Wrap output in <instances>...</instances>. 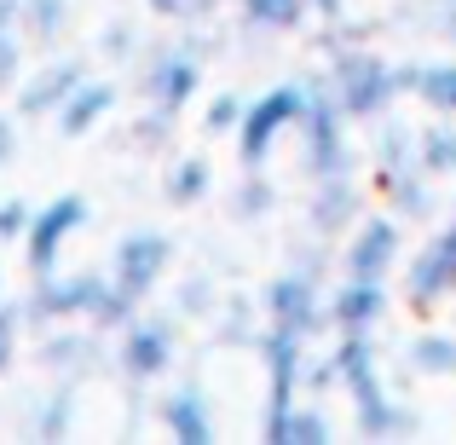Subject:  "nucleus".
I'll list each match as a JSON object with an SVG mask.
<instances>
[{
  "instance_id": "f257e3e1",
  "label": "nucleus",
  "mask_w": 456,
  "mask_h": 445,
  "mask_svg": "<svg viewBox=\"0 0 456 445\" xmlns=\"http://www.w3.org/2000/svg\"><path fill=\"white\" fill-rule=\"evenodd\" d=\"M330 93L346 111V122H376V116L393 111L404 81H399V64H387L370 46H335L330 53Z\"/></svg>"
},
{
  "instance_id": "f03ea898",
  "label": "nucleus",
  "mask_w": 456,
  "mask_h": 445,
  "mask_svg": "<svg viewBox=\"0 0 456 445\" xmlns=\"http://www.w3.org/2000/svg\"><path fill=\"white\" fill-rule=\"evenodd\" d=\"M295 139H301V168L312 179H335L353 174V139H346V111L335 104L330 76L306 81V111L295 122Z\"/></svg>"
},
{
  "instance_id": "7ed1b4c3",
  "label": "nucleus",
  "mask_w": 456,
  "mask_h": 445,
  "mask_svg": "<svg viewBox=\"0 0 456 445\" xmlns=\"http://www.w3.org/2000/svg\"><path fill=\"white\" fill-rule=\"evenodd\" d=\"M301 111H306V81H278V87H266L260 99H248L243 128H237V162L266 168L272 151H278V139L295 134Z\"/></svg>"
},
{
  "instance_id": "20e7f679",
  "label": "nucleus",
  "mask_w": 456,
  "mask_h": 445,
  "mask_svg": "<svg viewBox=\"0 0 456 445\" xmlns=\"http://www.w3.org/2000/svg\"><path fill=\"white\" fill-rule=\"evenodd\" d=\"M255 353H260V370H266V416H260V440H266L272 428L301 405V388H306V335L266 324L260 342H255Z\"/></svg>"
},
{
  "instance_id": "39448f33",
  "label": "nucleus",
  "mask_w": 456,
  "mask_h": 445,
  "mask_svg": "<svg viewBox=\"0 0 456 445\" xmlns=\"http://www.w3.org/2000/svg\"><path fill=\"white\" fill-rule=\"evenodd\" d=\"M456 295V220H445L411 260H404V301L416 312H434Z\"/></svg>"
},
{
  "instance_id": "423d86ee",
  "label": "nucleus",
  "mask_w": 456,
  "mask_h": 445,
  "mask_svg": "<svg viewBox=\"0 0 456 445\" xmlns=\"http://www.w3.org/2000/svg\"><path fill=\"white\" fill-rule=\"evenodd\" d=\"M260 312H266V324H278V330H295V335H318L323 318H330V301H323L318 278L301 267L278 272V278L260 290Z\"/></svg>"
},
{
  "instance_id": "0eeeda50",
  "label": "nucleus",
  "mask_w": 456,
  "mask_h": 445,
  "mask_svg": "<svg viewBox=\"0 0 456 445\" xmlns=\"http://www.w3.org/2000/svg\"><path fill=\"white\" fill-rule=\"evenodd\" d=\"M404 260V226H399V214H364V220L346 232V243H341V267H346V278H387L393 267Z\"/></svg>"
},
{
  "instance_id": "6e6552de",
  "label": "nucleus",
  "mask_w": 456,
  "mask_h": 445,
  "mask_svg": "<svg viewBox=\"0 0 456 445\" xmlns=\"http://www.w3.org/2000/svg\"><path fill=\"white\" fill-rule=\"evenodd\" d=\"M87 220H93V209H87V197H76V191H64V197H53L46 209H35L29 237H23V255H29V267H35V272H58L69 237H76Z\"/></svg>"
},
{
  "instance_id": "1a4fd4ad",
  "label": "nucleus",
  "mask_w": 456,
  "mask_h": 445,
  "mask_svg": "<svg viewBox=\"0 0 456 445\" xmlns=\"http://www.w3.org/2000/svg\"><path fill=\"white\" fill-rule=\"evenodd\" d=\"M174 358H179V347H174V324L167 318H134L127 330H116V365H122V376L139 382V388L156 382V376H167Z\"/></svg>"
},
{
  "instance_id": "9d476101",
  "label": "nucleus",
  "mask_w": 456,
  "mask_h": 445,
  "mask_svg": "<svg viewBox=\"0 0 456 445\" xmlns=\"http://www.w3.org/2000/svg\"><path fill=\"white\" fill-rule=\"evenodd\" d=\"M167 260H174V243H167V232H151V226H139V232H122V243H116V255H110V278L122 284L134 301H145L156 284L167 278Z\"/></svg>"
},
{
  "instance_id": "9b49d317",
  "label": "nucleus",
  "mask_w": 456,
  "mask_h": 445,
  "mask_svg": "<svg viewBox=\"0 0 456 445\" xmlns=\"http://www.w3.org/2000/svg\"><path fill=\"white\" fill-rule=\"evenodd\" d=\"M139 87H145V99L162 104V111H185V104L202 93V46H185V41L162 46V53L145 64Z\"/></svg>"
},
{
  "instance_id": "f8f14e48",
  "label": "nucleus",
  "mask_w": 456,
  "mask_h": 445,
  "mask_svg": "<svg viewBox=\"0 0 456 445\" xmlns=\"http://www.w3.org/2000/svg\"><path fill=\"white\" fill-rule=\"evenodd\" d=\"M104 330H93L87 318H69V324H53V330L41 335V370H53V376L64 382H81L93 376V370L104 365Z\"/></svg>"
},
{
  "instance_id": "ddd939ff",
  "label": "nucleus",
  "mask_w": 456,
  "mask_h": 445,
  "mask_svg": "<svg viewBox=\"0 0 456 445\" xmlns=\"http://www.w3.org/2000/svg\"><path fill=\"white\" fill-rule=\"evenodd\" d=\"M364 220V191H358L353 174H335V179H312V197H306V232L312 237H346L353 226Z\"/></svg>"
},
{
  "instance_id": "4468645a",
  "label": "nucleus",
  "mask_w": 456,
  "mask_h": 445,
  "mask_svg": "<svg viewBox=\"0 0 456 445\" xmlns=\"http://www.w3.org/2000/svg\"><path fill=\"white\" fill-rule=\"evenodd\" d=\"M330 358H335V376H341L353 411H358V405H381V400H387V382H381V353H376V342H370V330L341 335V347H335Z\"/></svg>"
},
{
  "instance_id": "2eb2a0df",
  "label": "nucleus",
  "mask_w": 456,
  "mask_h": 445,
  "mask_svg": "<svg viewBox=\"0 0 456 445\" xmlns=\"http://www.w3.org/2000/svg\"><path fill=\"white\" fill-rule=\"evenodd\" d=\"M156 423L174 445H214V411H208V393L197 382L174 388L162 405H156Z\"/></svg>"
},
{
  "instance_id": "dca6fc26",
  "label": "nucleus",
  "mask_w": 456,
  "mask_h": 445,
  "mask_svg": "<svg viewBox=\"0 0 456 445\" xmlns=\"http://www.w3.org/2000/svg\"><path fill=\"white\" fill-rule=\"evenodd\" d=\"M387 318V278H341V290L330 295V324L341 335L376 330Z\"/></svg>"
},
{
  "instance_id": "f3484780",
  "label": "nucleus",
  "mask_w": 456,
  "mask_h": 445,
  "mask_svg": "<svg viewBox=\"0 0 456 445\" xmlns=\"http://www.w3.org/2000/svg\"><path fill=\"white\" fill-rule=\"evenodd\" d=\"M81 81H87V64H81V58H58V64L35 70V76L18 87V111L23 116H58Z\"/></svg>"
},
{
  "instance_id": "a211bd4d",
  "label": "nucleus",
  "mask_w": 456,
  "mask_h": 445,
  "mask_svg": "<svg viewBox=\"0 0 456 445\" xmlns=\"http://www.w3.org/2000/svg\"><path fill=\"white\" fill-rule=\"evenodd\" d=\"M428 168L422 162H404V168H376V191L399 220H428L434 214V185H428Z\"/></svg>"
},
{
  "instance_id": "6ab92c4d",
  "label": "nucleus",
  "mask_w": 456,
  "mask_h": 445,
  "mask_svg": "<svg viewBox=\"0 0 456 445\" xmlns=\"http://www.w3.org/2000/svg\"><path fill=\"white\" fill-rule=\"evenodd\" d=\"M110 111H116V87H110V81H81L53 122H58V134H64V139H87Z\"/></svg>"
},
{
  "instance_id": "aec40b11",
  "label": "nucleus",
  "mask_w": 456,
  "mask_h": 445,
  "mask_svg": "<svg viewBox=\"0 0 456 445\" xmlns=\"http://www.w3.org/2000/svg\"><path fill=\"white\" fill-rule=\"evenodd\" d=\"M404 93L428 104L434 116H456V58H439V64H399Z\"/></svg>"
},
{
  "instance_id": "412c9836",
  "label": "nucleus",
  "mask_w": 456,
  "mask_h": 445,
  "mask_svg": "<svg viewBox=\"0 0 456 445\" xmlns=\"http://www.w3.org/2000/svg\"><path fill=\"white\" fill-rule=\"evenodd\" d=\"M404 370L422 382H451L456 376V335L451 330H422L404 347Z\"/></svg>"
},
{
  "instance_id": "4be33fe9",
  "label": "nucleus",
  "mask_w": 456,
  "mask_h": 445,
  "mask_svg": "<svg viewBox=\"0 0 456 445\" xmlns=\"http://www.w3.org/2000/svg\"><path fill=\"white\" fill-rule=\"evenodd\" d=\"M208 191H214L208 156H179V162L167 168V179H162V197L174 202V209H191V202H202Z\"/></svg>"
},
{
  "instance_id": "5701e85b",
  "label": "nucleus",
  "mask_w": 456,
  "mask_h": 445,
  "mask_svg": "<svg viewBox=\"0 0 456 445\" xmlns=\"http://www.w3.org/2000/svg\"><path fill=\"white\" fill-rule=\"evenodd\" d=\"M353 428L364 440H404V434H416V411H404L399 400H381V405H358L353 411Z\"/></svg>"
},
{
  "instance_id": "b1692460",
  "label": "nucleus",
  "mask_w": 456,
  "mask_h": 445,
  "mask_svg": "<svg viewBox=\"0 0 456 445\" xmlns=\"http://www.w3.org/2000/svg\"><path fill=\"white\" fill-rule=\"evenodd\" d=\"M330 440H335V423L318 411V405H306V400L266 434V445H330Z\"/></svg>"
},
{
  "instance_id": "393cba45",
  "label": "nucleus",
  "mask_w": 456,
  "mask_h": 445,
  "mask_svg": "<svg viewBox=\"0 0 456 445\" xmlns=\"http://www.w3.org/2000/svg\"><path fill=\"white\" fill-rule=\"evenodd\" d=\"M76 411H81V393H76V382H64L58 393H46V400L35 405L29 434H41V440H69V428H76Z\"/></svg>"
},
{
  "instance_id": "a878e982",
  "label": "nucleus",
  "mask_w": 456,
  "mask_h": 445,
  "mask_svg": "<svg viewBox=\"0 0 456 445\" xmlns=\"http://www.w3.org/2000/svg\"><path fill=\"white\" fill-rule=\"evenodd\" d=\"M306 0H243V23L255 35H295L306 23Z\"/></svg>"
},
{
  "instance_id": "bb28decb",
  "label": "nucleus",
  "mask_w": 456,
  "mask_h": 445,
  "mask_svg": "<svg viewBox=\"0 0 456 445\" xmlns=\"http://www.w3.org/2000/svg\"><path fill=\"white\" fill-rule=\"evenodd\" d=\"M260 330H266V312H260V301H248V295L220 301V342H225V347H255Z\"/></svg>"
},
{
  "instance_id": "cd10ccee",
  "label": "nucleus",
  "mask_w": 456,
  "mask_h": 445,
  "mask_svg": "<svg viewBox=\"0 0 456 445\" xmlns=\"http://www.w3.org/2000/svg\"><path fill=\"white\" fill-rule=\"evenodd\" d=\"M416 162H422L434 179L456 174V122H451V116H445V122H428L422 134H416Z\"/></svg>"
},
{
  "instance_id": "c85d7f7f",
  "label": "nucleus",
  "mask_w": 456,
  "mask_h": 445,
  "mask_svg": "<svg viewBox=\"0 0 456 445\" xmlns=\"http://www.w3.org/2000/svg\"><path fill=\"white\" fill-rule=\"evenodd\" d=\"M272 209H278V185L266 179V168H243V179L232 191V214L237 220H266Z\"/></svg>"
},
{
  "instance_id": "c756f323",
  "label": "nucleus",
  "mask_w": 456,
  "mask_h": 445,
  "mask_svg": "<svg viewBox=\"0 0 456 445\" xmlns=\"http://www.w3.org/2000/svg\"><path fill=\"white\" fill-rule=\"evenodd\" d=\"M18 23L29 41H58L69 29V0H18Z\"/></svg>"
},
{
  "instance_id": "7c9ffc66",
  "label": "nucleus",
  "mask_w": 456,
  "mask_h": 445,
  "mask_svg": "<svg viewBox=\"0 0 456 445\" xmlns=\"http://www.w3.org/2000/svg\"><path fill=\"white\" fill-rule=\"evenodd\" d=\"M370 156H376V168H404V162H416V128H411V122H387V116H376Z\"/></svg>"
},
{
  "instance_id": "2f4dec72",
  "label": "nucleus",
  "mask_w": 456,
  "mask_h": 445,
  "mask_svg": "<svg viewBox=\"0 0 456 445\" xmlns=\"http://www.w3.org/2000/svg\"><path fill=\"white\" fill-rule=\"evenodd\" d=\"M214 307H220V284H214L208 272H191V278L174 290V312H179V318H208Z\"/></svg>"
},
{
  "instance_id": "473e14b6",
  "label": "nucleus",
  "mask_w": 456,
  "mask_h": 445,
  "mask_svg": "<svg viewBox=\"0 0 456 445\" xmlns=\"http://www.w3.org/2000/svg\"><path fill=\"white\" fill-rule=\"evenodd\" d=\"M243 111H248L243 93H214V99H208V116H202V134H208V139H237Z\"/></svg>"
},
{
  "instance_id": "72a5a7b5",
  "label": "nucleus",
  "mask_w": 456,
  "mask_h": 445,
  "mask_svg": "<svg viewBox=\"0 0 456 445\" xmlns=\"http://www.w3.org/2000/svg\"><path fill=\"white\" fill-rule=\"evenodd\" d=\"M174 116H179V111H162V104H151V111L134 122V145H139V151H162L167 139H174Z\"/></svg>"
},
{
  "instance_id": "f704fd0d",
  "label": "nucleus",
  "mask_w": 456,
  "mask_h": 445,
  "mask_svg": "<svg viewBox=\"0 0 456 445\" xmlns=\"http://www.w3.org/2000/svg\"><path fill=\"white\" fill-rule=\"evenodd\" d=\"M99 53H104V58H116V64H127V58L139 53V29H134V23H104Z\"/></svg>"
},
{
  "instance_id": "c9c22d12",
  "label": "nucleus",
  "mask_w": 456,
  "mask_h": 445,
  "mask_svg": "<svg viewBox=\"0 0 456 445\" xmlns=\"http://www.w3.org/2000/svg\"><path fill=\"white\" fill-rule=\"evenodd\" d=\"M29 220H35L29 202L6 197V202H0V243H23V237H29Z\"/></svg>"
},
{
  "instance_id": "e433bc0d",
  "label": "nucleus",
  "mask_w": 456,
  "mask_h": 445,
  "mask_svg": "<svg viewBox=\"0 0 456 445\" xmlns=\"http://www.w3.org/2000/svg\"><path fill=\"white\" fill-rule=\"evenodd\" d=\"M23 70V29H0V87H12Z\"/></svg>"
},
{
  "instance_id": "4c0bfd02",
  "label": "nucleus",
  "mask_w": 456,
  "mask_h": 445,
  "mask_svg": "<svg viewBox=\"0 0 456 445\" xmlns=\"http://www.w3.org/2000/svg\"><path fill=\"white\" fill-rule=\"evenodd\" d=\"M18 324H23V312L0 307V370L12 365V353H18Z\"/></svg>"
},
{
  "instance_id": "58836bf2",
  "label": "nucleus",
  "mask_w": 456,
  "mask_h": 445,
  "mask_svg": "<svg viewBox=\"0 0 456 445\" xmlns=\"http://www.w3.org/2000/svg\"><path fill=\"white\" fill-rule=\"evenodd\" d=\"M428 18H434V29L456 46V0H428Z\"/></svg>"
},
{
  "instance_id": "ea45409f",
  "label": "nucleus",
  "mask_w": 456,
  "mask_h": 445,
  "mask_svg": "<svg viewBox=\"0 0 456 445\" xmlns=\"http://www.w3.org/2000/svg\"><path fill=\"white\" fill-rule=\"evenodd\" d=\"M306 388H341V376H335V358H323V365H306Z\"/></svg>"
},
{
  "instance_id": "a19ab883",
  "label": "nucleus",
  "mask_w": 456,
  "mask_h": 445,
  "mask_svg": "<svg viewBox=\"0 0 456 445\" xmlns=\"http://www.w3.org/2000/svg\"><path fill=\"white\" fill-rule=\"evenodd\" d=\"M12 151H18V128H12V116H0V168L12 162Z\"/></svg>"
},
{
  "instance_id": "79ce46f5",
  "label": "nucleus",
  "mask_w": 456,
  "mask_h": 445,
  "mask_svg": "<svg viewBox=\"0 0 456 445\" xmlns=\"http://www.w3.org/2000/svg\"><path fill=\"white\" fill-rule=\"evenodd\" d=\"M306 6L318 12V18H330V23H335V18H341V12H346V0H306Z\"/></svg>"
},
{
  "instance_id": "37998d69",
  "label": "nucleus",
  "mask_w": 456,
  "mask_h": 445,
  "mask_svg": "<svg viewBox=\"0 0 456 445\" xmlns=\"http://www.w3.org/2000/svg\"><path fill=\"white\" fill-rule=\"evenodd\" d=\"M214 6H220V0H185V12H179V18H208Z\"/></svg>"
},
{
  "instance_id": "c03bdc74",
  "label": "nucleus",
  "mask_w": 456,
  "mask_h": 445,
  "mask_svg": "<svg viewBox=\"0 0 456 445\" xmlns=\"http://www.w3.org/2000/svg\"><path fill=\"white\" fill-rule=\"evenodd\" d=\"M151 12H162V18H179V12H185V0H145Z\"/></svg>"
}]
</instances>
